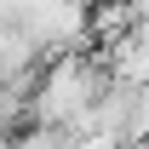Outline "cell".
Wrapping results in <instances>:
<instances>
[{
    "label": "cell",
    "mask_w": 149,
    "mask_h": 149,
    "mask_svg": "<svg viewBox=\"0 0 149 149\" xmlns=\"http://www.w3.org/2000/svg\"><path fill=\"white\" fill-rule=\"evenodd\" d=\"M92 6H97V0H92Z\"/></svg>",
    "instance_id": "7a4b0ae2"
},
{
    "label": "cell",
    "mask_w": 149,
    "mask_h": 149,
    "mask_svg": "<svg viewBox=\"0 0 149 149\" xmlns=\"http://www.w3.org/2000/svg\"><path fill=\"white\" fill-rule=\"evenodd\" d=\"M0 12H6V0H0Z\"/></svg>",
    "instance_id": "6da1fadb"
}]
</instances>
